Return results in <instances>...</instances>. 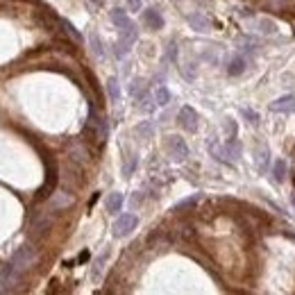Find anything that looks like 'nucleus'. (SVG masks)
I'll use <instances>...</instances> for the list:
<instances>
[{"mask_svg":"<svg viewBox=\"0 0 295 295\" xmlns=\"http://www.w3.org/2000/svg\"><path fill=\"white\" fill-rule=\"evenodd\" d=\"M127 7H130L132 12H138L141 9V0H127Z\"/></svg>","mask_w":295,"mask_h":295,"instance_id":"obj_26","label":"nucleus"},{"mask_svg":"<svg viewBox=\"0 0 295 295\" xmlns=\"http://www.w3.org/2000/svg\"><path fill=\"white\" fill-rule=\"evenodd\" d=\"M138 225V218L134 214H120L114 223V236H127L134 232V227Z\"/></svg>","mask_w":295,"mask_h":295,"instance_id":"obj_2","label":"nucleus"},{"mask_svg":"<svg viewBox=\"0 0 295 295\" xmlns=\"http://www.w3.org/2000/svg\"><path fill=\"white\" fill-rule=\"evenodd\" d=\"M137 134L143 141H148V138H152V134H155V125H152V120H143V123L137 125Z\"/></svg>","mask_w":295,"mask_h":295,"instance_id":"obj_14","label":"nucleus"},{"mask_svg":"<svg viewBox=\"0 0 295 295\" xmlns=\"http://www.w3.org/2000/svg\"><path fill=\"white\" fill-rule=\"evenodd\" d=\"M61 27H64V30H66V34H68V37H71L73 41H82V37H79V32H78V30H75V27L71 25V23H68V20H61Z\"/></svg>","mask_w":295,"mask_h":295,"instance_id":"obj_20","label":"nucleus"},{"mask_svg":"<svg viewBox=\"0 0 295 295\" xmlns=\"http://www.w3.org/2000/svg\"><path fill=\"white\" fill-rule=\"evenodd\" d=\"M137 39H138V30H137L134 23L127 25V27H123V30H120V39H118L116 48H114V55H116L118 59H123L125 55L132 50V46H134V41Z\"/></svg>","mask_w":295,"mask_h":295,"instance_id":"obj_1","label":"nucleus"},{"mask_svg":"<svg viewBox=\"0 0 295 295\" xmlns=\"http://www.w3.org/2000/svg\"><path fill=\"white\" fill-rule=\"evenodd\" d=\"M102 2H105V0H86V5L91 7V9H98V7H102Z\"/></svg>","mask_w":295,"mask_h":295,"instance_id":"obj_27","label":"nucleus"},{"mask_svg":"<svg viewBox=\"0 0 295 295\" xmlns=\"http://www.w3.org/2000/svg\"><path fill=\"white\" fill-rule=\"evenodd\" d=\"M284 2H286V0H263V7H266V9H279Z\"/></svg>","mask_w":295,"mask_h":295,"instance_id":"obj_24","label":"nucleus"},{"mask_svg":"<svg viewBox=\"0 0 295 295\" xmlns=\"http://www.w3.org/2000/svg\"><path fill=\"white\" fill-rule=\"evenodd\" d=\"M168 152H171V157L175 161H184V159L189 157V148L184 143L182 137H171L168 138Z\"/></svg>","mask_w":295,"mask_h":295,"instance_id":"obj_5","label":"nucleus"},{"mask_svg":"<svg viewBox=\"0 0 295 295\" xmlns=\"http://www.w3.org/2000/svg\"><path fill=\"white\" fill-rule=\"evenodd\" d=\"M259 27H261V32H266V34L275 32V23H273V20H261V23H259Z\"/></svg>","mask_w":295,"mask_h":295,"instance_id":"obj_23","label":"nucleus"},{"mask_svg":"<svg viewBox=\"0 0 295 295\" xmlns=\"http://www.w3.org/2000/svg\"><path fill=\"white\" fill-rule=\"evenodd\" d=\"M168 57H171L173 61L177 59V46H175V43H171V46H168Z\"/></svg>","mask_w":295,"mask_h":295,"instance_id":"obj_28","label":"nucleus"},{"mask_svg":"<svg viewBox=\"0 0 295 295\" xmlns=\"http://www.w3.org/2000/svg\"><path fill=\"white\" fill-rule=\"evenodd\" d=\"M293 204H295V193H293Z\"/></svg>","mask_w":295,"mask_h":295,"instance_id":"obj_31","label":"nucleus"},{"mask_svg":"<svg viewBox=\"0 0 295 295\" xmlns=\"http://www.w3.org/2000/svg\"><path fill=\"white\" fill-rule=\"evenodd\" d=\"M241 114H243V118H248V120H250L252 125L259 123V114L252 112V109H241Z\"/></svg>","mask_w":295,"mask_h":295,"instance_id":"obj_22","label":"nucleus"},{"mask_svg":"<svg viewBox=\"0 0 295 295\" xmlns=\"http://www.w3.org/2000/svg\"><path fill=\"white\" fill-rule=\"evenodd\" d=\"M143 20L150 30H161L164 27V16L159 14V9H152V7L143 12Z\"/></svg>","mask_w":295,"mask_h":295,"instance_id":"obj_9","label":"nucleus"},{"mask_svg":"<svg viewBox=\"0 0 295 295\" xmlns=\"http://www.w3.org/2000/svg\"><path fill=\"white\" fill-rule=\"evenodd\" d=\"M177 120L186 132H196L197 130V114L193 107H182L177 114Z\"/></svg>","mask_w":295,"mask_h":295,"instance_id":"obj_4","label":"nucleus"},{"mask_svg":"<svg viewBox=\"0 0 295 295\" xmlns=\"http://www.w3.org/2000/svg\"><path fill=\"white\" fill-rule=\"evenodd\" d=\"M130 93L134 96V98L143 100V93H145V86H143V79H134L130 86Z\"/></svg>","mask_w":295,"mask_h":295,"instance_id":"obj_18","label":"nucleus"},{"mask_svg":"<svg viewBox=\"0 0 295 295\" xmlns=\"http://www.w3.org/2000/svg\"><path fill=\"white\" fill-rule=\"evenodd\" d=\"M12 268L16 270V273H20V270H25V268H30L34 263V250L32 248H20L16 255L12 256Z\"/></svg>","mask_w":295,"mask_h":295,"instance_id":"obj_3","label":"nucleus"},{"mask_svg":"<svg viewBox=\"0 0 295 295\" xmlns=\"http://www.w3.org/2000/svg\"><path fill=\"white\" fill-rule=\"evenodd\" d=\"M200 200V196H191V197H184L182 202H177L175 204V211H182V209H186V207H193V204Z\"/></svg>","mask_w":295,"mask_h":295,"instance_id":"obj_21","label":"nucleus"},{"mask_svg":"<svg viewBox=\"0 0 295 295\" xmlns=\"http://www.w3.org/2000/svg\"><path fill=\"white\" fill-rule=\"evenodd\" d=\"M223 157H227V159H225V164H230V161H238V157H241V143L236 141V137H230V141L225 143Z\"/></svg>","mask_w":295,"mask_h":295,"instance_id":"obj_8","label":"nucleus"},{"mask_svg":"<svg viewBox=\"0 0 295 295\" xmlns=\"http://www.w3.org/2000/svg\"><path fill=\"white\" fill-rule=\"evenodd\" d=\"M227 132H230L232 137H236V123L234 120H227Z\"/></svg>","mask_w":295,"mask_h":295,"instance_id":"obj_29","label":"nucleus"},{"mask_svg":"<svg viewBox=\"0 0 295 295\" xmlns=\"http://www.w3.org/2000/svg\"><path fill=\"white\" fill-rule=\"evenodd\" d=\"M123 193H109V197H107V202H105V207H107V211L109 214H120V209H123Z\"/></svg>","mask_w":295,"mask_h":295,"instance_id":"obj_11","label":"nucleus"},{"mask_svg":"<svg viewBox=\"0 0 295 295\" xmlns=\"http://www.w3.org/2000/svg\"><path fill=\"white\" fill-rule=\"evenodd\" d=\"M189 23H191V27H193V30H197V32H207V30H209V20L204 19L202 14H191Z\"/></svg>","mask_w":295,"mask_h":295,"instance_id":"obj_12","label":"nucleus"},{"mask_svg":"<svg viewBox=\"0 0 295 295\" xmlns=\"http://www.w3.org/2000/svg\"><path fill=\"white\" fill-rule=\"evenodd\" d=\"M86 259H89V252H82V255H79V259H78V261H86Z\"/></svg>","mask_w":295,"mask_h":295,"instance_id":"obj_30","label":"nucleus"},{"mask_svg":"<svg viewBox=\"0 0 295 295\" xmlns=\"http://www.w3.org/2000/svg\"><path fill=\"white\" fill-rule=\"evenodd\" d=\"M286 171H289V168H286V161H284V159H277L275 168H273V175H275V182L277 184H282L284 179H286Z\"/></svg>","mask_w":295,"mask_h":295,"instance_id":"obj_15","label":"nucleus"},{"mask_svg":"<svg viewBox=\"0 0 295 295\" xmlns=\"http://www.w3.org/2000/svg\"><path fill=\"white\" fill-rule=\"evenodd\" d=\"M248 68V59L243 57V55H232L230 61H227V75L232 78H238L243 71Z\"/></svg>","mask_w":295,"mask_h":295,"instance_id":"obj_7","label":"nucleus"},{"mask_svg":"<svg viewBox=\"0 0 295 295\" xmlns=\"http://www.w3.org/2000/svg\"><path fill=\"white\" fill-rule=\"evenodd\" d=\"M89 41H91V48H93V53L98 55V57H105V48H102V41H100V37L96 32L89 34Z\"/></svg>","mask_w":295,"mask_h":295,"instance_id":"obj_17","label":"nucleus"},{"mask_svg":"<svg viewBox=\"0 0 295 295\" xmlns=\"http://www.w3.org/2000/svg\"><path fill=\"white\" fill-rule=\"evenodd\" d=\"M107 93H109V100L112 102H120V84H118L116 78L107 79Z\"/></svg>","mask_w":295,"mask_h":295,"instance_id":"obj_13","label":"nucleus"},{"mask_svg":"<svg viewBox=\"0 0 295 295\" xmlns=\"http://www.w3.org/2000/svg\"><path fill=\"white\" fill-rule=\"evenodd\" d=\"M137 166H138L137 155H132V157H127V161H125V166H123V175H125V177H130L132 173L137 171Z\"/></svg>","mask_w":295,"mask_h":295,"instance_id":"obj_19","label":"nucleus"},{"mask_svg":"<svg viewBox=\"0 0 295 295\" xmlns=\"http://www.w3.org/2000/svg\"><path fill=\"white\" fill-rule=\"evenodd\" d=\"M155 102L159 107H166L171 102V91L166 89V86H157V91H155Z\"/></svg>","mask_w":295,"mask_h":295,"instance_id":"obj_16","label":"nucleus"},{"mask_svg":"<svg viewBox=\"0 0 295 295\" xmlns=\"http://www.w3.org/2000/svg\"><path fill=\"white\" fill-rule=\"evenodd\" d=\"M112 23L118 27V30H123V27L132 25V20H130V16H127V12H125V9H120V7H114V9H112Z\"/></svg>","mask_w":295,"mask_h":295,"instance_id":"obj_10","label":"nucleus"},{"mask_svg":"<svg viewBox=\"0 0 295 295\" xmlns=\"http://www.w3.org/2000/svg\"><path fill=\"white\" fill-rule=\"evenodd\" d=\"M270 112L293 114L295 112V96H284V98H277L275 102H270Z\"/></svg>","mask_w":295,"mask_h":295,"instance_id":"obj_6","label":"nucleus"},{"mask_svg":"<svg viewBox=\"0 0 295 295\" xmlns=\"http://www.w3.org/2000/svg\"><path fill=\"white\" fill-rule=\"evenodd\" d=\"M105 259H107L105 255H102V256L98 259V263H96V268H93V279H100V270H102V263H105Z\"/></svg>","mask_w":295,"mask_h":295,"instance_id":"obj_25","label":"nucleus"}]
</instances>
